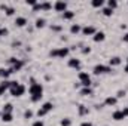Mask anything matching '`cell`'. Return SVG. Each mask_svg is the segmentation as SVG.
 I'll use <instances>...</instances> for the list:
<instances>
[{
  "mask_svg": "<svg viewBox=\"0 0 128 126\" xmlns=\"http://www.w3.org/2000/svg\"><path fill=\"white\" fill-rule=\"evenodd\" d=\"M28 94L32 102H40L43 98V85L36 82V79H30V86H28Z\"/></svg>",
  "mask_w": 128,
  "mask_h": 126,
  "instance_id": "obj_1",
  "label": "cell"
},
{
  "mask_svg": "<svg viewBox=\"0 0 128 126\" xmlns=\"http://www.w3.org/2000/svg\"><path fill=\"white\" fill-rule=\"evenodd\" d=\"M26 91H27V88H26L22 83H20V82H16V80H12V82H10L9 94L12 95L14 98H20V96H22V95L26 94Z\"/></svg>",
  "mask_w": 128,
  "mask_h": 126,
  "instance_id": "obj_2",
  "label": "cell"
},
{
  "mask_svg": "<svg viewBox=\"0 0 128 126\" xmlns=\"http://www.w3.org/2000/svg\"><path fill=\"white\" fill-rule=\"evenodd\" d=\"M68 55H70V48H67V46H64V48H55V49L49 51V57L51 58H60V60H63V58H67Z\"/></svg>",
  "mask_w": 128,
  "mask_h": 126,
  "instance_id": "obj_3",
  "label": "cell"
},
{
  "mask_svg": "<svg viewBox=\"0 0 128 126\" xmlns=\"http://www.w3.org/2000/svg\"><path fill=\"white\" fill-rule=\"evenodd\" d=\"M52 110H54V104H52L51 101H46V102H43L42 107L36 111V116H37L39 119H42V117H45L48 113H51Z\"/></svg>",
  "mask_w": 128,
  "mask_h": 126,
  "instance_id": "obj_4",
  "label": "cell"
},
{
  "mask_svg": "<svg viewBox=\"0 0 128 126\" xmlns=\"http://www.w3.org/2000/svg\"><path fill=\"white\" fill-rule=\"evenodd\" d=\"M78 79H79V83H80L82 88H90V86L92 85L91 76H90V73H86V71H79Z\"/></svg>",
  "mask_w": 128,
  "mask_h": 126,
  "instance_id": "obj_5",
  "label": "cell"
},
{
  "mask_svg": "<svg viewBox=\"0 0 128 126\" xmlns=\"http://www.w3.org/2000/svg\"><path fill=\"white\" fill-rule=\"evenodd\" d=\"M92 73H94L96 76L109 74V73H112V67H109V65H106V64H96V65L92 67Z\"/></svg>",
  "mask_w": 128,
  "mask_h": 126,
  "instance_id": "obj_6",
  "label": "cell"
},
{
  "mask_svg": "<svg viewBox=\"0 0 128 126\" xmlns=\"http://www.w3.org/2000/svg\"><path fill=\"white\" fill-rule=\"evenodd\" d=\"M9 64H10V70L14 71V73H16V71H21L22 70V67H24V61L22 60H18V58H15V57H10L9 58Z\"/></svg>",
  "mask_w": 128,
  "mask_h": 126,
  "instance_id": "obj_7",
  "label": "cell"
},
{
  "mask_svg": "<svg viewBox=\"0 0 128 126\" xmlns=\"http://www.w3.org/2000/svg\"><path fill=\"white\" fill-rule=\"evenodd\" d=\"M52 9L55 10V12H66L67 9H68V4H67V1H64V0H57L54 4H52Z\"/></svg>",
  "mask_w": 128,
  "mask_h": 126,
  "instance_id": "obj_8",
  "label": "cell"
},
{
  "mask_svg": "<svg viewBox=\"0 0 128 126\" xmlns=\"http://www.w3.org/2000/svg\"><path fill=\"white\" fill-rule=\"evenodd\" d=\"M67 65H68V68H73V70H76V71H80V67H82V63H80V60H78V58H70L68 61H67Z\"/></svg>",
  "mask_w": 128,
  "mask_h": 126,
  "instance_id": "obj_9",
  "label": "cell"
},
{
  "mask_svg": "<svg viewBox=\"0 0 128 126\" xmlns=\"http://www.w3.org/2000/svg\"><path fill=\"white\" fill-rule=\"evenodd\" d=\"M80 33H82V36H86V37L91 36V37H92V36L97 33V28L94 27V25H88V24H86V25L82 27V31Z\"/></svg>",
  "mask_w": 128,
  "mask_h": 126,
  "instance_id": "obj_10",
  "label": "cell"
},
{
  "mask_svg": "<svg viewBox=\"0 0 128 126\" xmlns=\"http://www.w3.org/2000/svg\"><path fill=\"white\" fill-rule=\"evenodd\" d=\"M112 119H113L115 122H121V120L127 119V116H125L124 110H122V108H119V110H115V111L112 113Z\"/></svg>",
  "mask_w": 128,
  "mask_h": 126,
  "instance_id": "obj_11",
  "label": "cell"
},
{
  "mask_svg": "<svg viewBox=\"0 0 128 126\" xmlns=\"http://www.w3.org/2000/svg\"><path fill=\"white\" fill-rule=\"evenodd\" d=\"M106 107H115L116 104H118V98L115 96V95H109V96H106L104 98V102H103Z\"/></svg>",
  "mask_w": 128,
  "mask_h": 126,
  "instance_id": "obj_12",
  "label": "cell"
},
{
  "mask_svg": "<svg viewBox=\"0 0 128 126\" xmlns=\"http://www.w3.org/2000/svg\"><path fill=\"white\" fill-rule=\"evenodd\" d=\"M14 71L10 70V67L4 68V67H0V79L2 80H9V76L12 74Z\"/></svg>",
  "mask_w": 128,
  "mask_h": 126,
  "instance_id": "obj_13",
  "label": "cell"
},
{
  "mask_svg": "<svg viewBox=\"0 0 128 126\" xmlns=\"http://www.w3.org/2000/svg\"><path fill=\"white\" fill-rule=\"evenodd\" d=\"M122 64V58L119 57V55H113V57H110L109 58V67H118V65H121Z\"/></svg>",
  "mask_w": 128,
  "mask_h": 126,
  "instance_id": "obj_14",
  "label": "cell"
},
{
  "mask_svg": "<svg viewBox=\"0 0 128 126\" xmlns=\"http://www.w3.org/2000/svg\"><path fill=\"white\" fill-rule=\"evenodd\" d=\"M10 82H12V80H2V82H0V96L4 95L8 91H9V88H10Z\"/></svg>",
  "mask_w": 128,
  "mask_h": 126,
  "instance_id": "obj_15",
  "label": "cell"
},
{
  "mask_svg": "<svg viewBox=\"0 0 128 126\" xmlns=\"http://www.w3.org/2000/svg\"><path fill=\"white\" fill-rule=\"evenodd\" d=\"M14 24H15L16 27L22 28V27H26V25L28 24V21H27V18H26V16H15V21H14Z\"/></svg>",
  "mask_w": 128,
  "mask_h": 126,
  "instance_id": "obj_16",
  "label": "cell"
},
{
  "mask_svg": "<svg viewBox=\"0 0 128 126\" xmlns=\"http://www.w3.org/2000/svg\"><path fill=\"white\" fill-rule=\"evenodd\" d=\"M78 114H79L80 117H85V116H88V114H90V108H88L86 105L80 104V105H78Z\"/></svg>",
  "mask_w": 128,
  "mask_h": 126,
  "instance_id": "obj_17",
  "label": "cell"
},
{
  "mask_svg": "<svg viewBox=\"0 0 128 126\" xmlns=\"http://www.w3.org/2000/svg\"><path fill=\"white\" fill-rule=\"evenodd\" d=\"M92 40L96 42V43H101V42H104L106 40V33L104 31H97L94 36H92Z\"/></svg>",
  "mask_w": 128,
  "mask_h": 126,
  "instance_id": "obj_18",
  "label": "cell"
},
{
  "mask_svg": "<svg viewBox=\"0 0 128 126\" xmlns=\"http://www.w3.org/2000/svg\"><path fill=\"white\" fill-rule=\"evenodd\" d=\"M46 27V19L45 18H42V16H39V18H36V21H34V28H45Z\"/></svg>",
  "mask_w": 128,
  "mask_h": 126,
  "instance_id": "obj_19",
  "label": "cell"
},
{
  "mask_svg": "<svg viewBox=\"0 0 128 126\" xmlns=\"http://www.w3.org/2000/svg\"><path fill=\"white\" fill-rule=\"evenodd\" d=\"M80 31H82V25L80 24H72L70 25V34L72 36H78Z\"/></svg>",
  "mask_w": 128,
  "mask_h": 126,
  "instance_id": "obj_20",
  "label": "cell"
},
{
  "mask_svg": "<svg viewBox=\"0 0 128 126\" xmlns=\"http://www.w3.org/2000/svg\"><path fill=\"white\" fill-rule=\"evenodd\" d=\"M0 120H2L3 123H10V122L14 120V114H12V113H2Z\"/></svg>",
  "mask_w": 128,
  "mask_h": 126,
  "instance_id": "obj_21",
  "label": "cell"
},
{
  "mask_svg": "<svg viewBox=\"0 0 128 126\" xmlns=\"http://www.w3.org/2000/svg\"><path fill=\"white\" fill-rule=\"evenodd\" d=\"M40 3V12H48L52 9V3L51 1H39Z\"/></svg>",
  "mask_w": 128,
  "mask_h": 126,
  "instance_id": "obj_22",
  "label": "cell"
},
{
  "mask_svg": "<svg viewBox=\"0 0 128 126\" xmlns=\"http://www.w3.org/2000/svg\"><path fill=\"white\" fill-rule=\"evenodd\" d=\"M80 95L82 96H92L94 95L92 86H90V88H80Z\"/></svg>",
  "mask_w": 128,
  "mask_h": 126,
  "instance_id": "obj_23",
  "label": "cell"
},
{
  "mask_svg": "<svg viewBox=\"0 0 128 126\" xmlns=\"http://www.w3.org/2000/svg\"><path fill=\"white\" fill-rule=\"evenodd\" d=\"M74 15H76V12H73V10L67 9V10L63 13V19H64V21H72V19L74 18Z\"/></svg>",
  "mask_w": 128,
  "mask_h": 126,
  "instance_id": "obj_24",
  "label": "cell"
},
{
  "mask_svg": "<svg viewBox=\"0 0 128 126\" xmlns=\"http://www.w3.org/2000/svg\"><path fill=\"white\" fill-rule=\"evenodd\" d=\"M91 6L96 7V9H103L104 7V0H92L91 1Z\"/></svg>",
  "mask_w": 128,
  "mask_h": 126,
  "instance_id": "obj_25",
  "label": "cell"
},
{
  "mask_svg": "<svg viewBox=\"0 0 128 126\" xmlns=\"http://www.w3.org/2000/svg\"><path fill=\"white\" fill-rule=\"evenodd\" d=\"M12 111H14V105L10 102H6L2 108V113H12Z\"/></svg>",
  "mask_w": 128,
  "mask_h": 126,
  "instance_id": "obj_26",
  "label": "cell"
},
{
  "mask_svg": "<svg viewBox=\"0 0 128 126\" xmlns=\"http://www.w3.org/2000/svg\"><path fill=\"white\" fill-rule=\"evenodd\" d=\"M113 12H115V10H113V9H110V7H107V6H104V7L101 9V13H103L104 16H112V15H113Z\"/></svg>",
  "mask_w": 128,
  "mask_h": 126,
  "instance_id": "obj_27",
  "label": "cell"
},
{
  "mask_svg": "<svg viewBox=\"0 0 128 126\" xmlns=\"http://www.w3.org/2000/svg\"><path fill=\"white\" fill-rule=\"evenodd\" d=\"M72 119L70 117H64V119H61L60 120V126H72Z\"/></svg>",
  "mask_w": 128,
  "mask_h": 126,
  "instance_id": "obj_28",
  "label": "cell"
},
{
  "mask_svg": "<svg viewBox=\"0 0 128 126\" xmlns=\"http://www.w3.org/2000/svg\"><path fill=\"white\" fill-rule=\"evenodd\" d=\"M106 6L115 10V9L118 7V1H116V0H107V3H106Z\"/></svg>",
  "mask_w": 128,
  "mask_h": 126,
  "instance_id": "obj_29",
  "label": "cell"
},
{
  "mask_svg": "<svg viewBox=\"0 0 128 126\" xmlns=\"http://www.w3.org/2000/svg\"><path fill=\"white\" fill-rule=\"evenodd\" d=\"M4 15L6 16H14L15 15V7L14 6H8V9L4 10Z\"/></svg>",
  "mask_w": 128,
  "mask_h": 126,
  "instance_id": "obj_30",
  "label": "cell"
},
{
  "mask_svg": "<svg viewBox=\"0 0 128 126\" xmlns=\"http://www.w3.org/2000/svg\"><path fill=\"white\" fill-rule=\"evenodd\" d=\"M49 28H51V31H55V33L63 31V25H58V24H52V25H49Z\"/></svg>",
  "mask_w": 128,
  "mask_h": 126,
  "instance_id": "obj_31",
  "label": "cell"
},
{
  "mask_svg": "<svg viewBox=\"0 0 128 126\" xmlns=\"http://www.w3.org/2000/svg\"><path fill=\"white\" fill-rule=\"evenodd\" d=\"M33 116H34V111L30 110V108H27L24 111V119H33Z\"/></svg>",
  "mask_w": 128,
  "mask_h": 126,
  "instance_id": "obj_32",
  "label": "cell"
},
{
  "mask_svg": "<svg viewBox=\"0 0 128 126\" xmlns=\"http://www.w3.org/2000/svg\"><path fill=\"white\" fill-rule=\"evenodd\" d=\"M125 95H127V91H124V89H119V91L116 92V95H115V96H116L118 99H121V98H124Z\"/></svg>",
  "mask_w": 128,
  "mask_h": 126,
  "instance_id": "obj_33",
  "label": "cell"
},
{
  "mask_svg": "<svg viewBox=\"0 0 128 126\" xmlns=\"http://www.w3.org/2000/svg\"><path fill=\"white\" fill-rule=\"evenodd\" d=\"M8 34H9V30H8L6 27H2V28H0V39H2V37H6Z\"/></svg>",
  "mask_w": 128,
  "mask_h": 126,
  "instance_id": "obj_34",
  "label": "cell"
},
{
  "mask_svg": "<svg viewBox=\"0 0 128 126\" xmlns=\"http://www.w3.org/2000/svg\"><path fill=\"white\" fill-rule=\"evenodd\" d=\"M80 52H82L84 55H90V54H91V48H90V46H84V48L80 49Z\"/></svg>",
  "mask_w": 128,
  "mask_h": 126,
  "instance_id": "obj_35",
  "label": "cell"
},
{
  "mask_svg": "<svg viewBox=\"0 0 128 126\" xmlns=\"http://www.w3.org/2000/svg\"><path fill=\"white\" fill-rule=\"evenodd\" d=\"M32 126H45V122L42 119H37V120H34L32 123Z\"/></svg>",
  "mask_w": 128,
  "mask_h": 126,
  "instance_id": "obj_36",
  "label": "cell"
},
{
  "mask_svg": "<svg viewBox=\"0 0 128 126\" xmlns=\"http://www.w3.org/2000/svg\"><path fill=\"white\" fill-rule=\"evenodd\" d=\"M32 9H33V12H40V3L37 1V3H36V4L33 6Z\"/></svg>",
  "mask_w": 128,
  "mask_h": 126,
  "instance_id": "obj_37",
  "label": "cell"
},
{
  "mask_svg": "<svg viewBox=\"0 0 128 126\" xmlns=\"http://www.w3.org/2000/svg\"><path fill=\"white\" fill-rule=\"evenodd\" d=\"M26 3H27V4H28V6H34V4H36V3H37V0H27V1H26Z\"/></svg>",
  "mask_w": 128,
  "mask_h": 126,
  "instance_id": "obj_38",
  "label": "cell"
},
{
  "mask_svg": "<svg viewBox=\"0 0 128 126\" xmlns=\"http://www.w3.org/2000/svg\"><path fill=\"white\" fill-rule=\"evenodd\" d=\"M122 42H124V43H128V31L124 33V36H122Z\"/></svg>",
  "mask_w": 128,
  "mask_h": 126,
  "instance_id": "obj_39",
  "label": "cell"
},
{
  "mask_svg": "<svg viewBox=\"0 0 128 126\" xmlns=\"http://www.w3.org/2000/svg\"><path fill=\"white\" fill-rule=\"evenodd\" d=\"M80 126H94V125H92L90 120H85V122H82V123H80Z\"/></svg>",
  "mask_w": 128,
  "mask_h": 126,
  "instance_id": "obj_40",
  "label": "cell"
},
{
  "mask_svg": "<svg viewBox=\"0 0 128 126\" xmlns=\"http://www.w3.org/2000/svg\"><path fill=\"white\" fill-rule=\"evenodd\" d=\"M16 46H21V42H18V40L12 42V48H16Z\"/></svg>",
  "mask_w": 128,
  "mask_h": 126,
  "instance_id": "obj_41",
  "label": "cell"
},
{
  "mask_svg": "<svg viewBox=\"0 0 128 126\" xmlns=\"http://www.w3.org/2000/svg\"><path fill=\"white\" fill-rule=\"evenodd\" d=\"M6 9H8V4H6V3H2V4H0V10H3V12H4Z\"/></svg>",
  "mask_w": 128,
  "mask_h": 126,
  "instance_id": "obj_42",
  "label": "cell"
},
{
  "mask_svg": "<svg viewBox=\"0 0 128 126\" xmlns=\"http://www.w3.org/2000/svg\"><path fill=\"white\" fill-rule=\"evenodd\" d=\"M122 110H124V113H125V116H127V117H128V107H124Z\"/></svg>",
  "mask_w": 128,
  "mask_h": 126,
  "instance_id": "obj_43",
  "label": "cell"
},
{
  "mask_svg": "<svg viewBox=\"0 0 128 126\" xmlns=\"http://www.w3.org/2000/svg\"><path fill=\"white\" fill-rule=\"evenodd\" d=\"M124 71L128 74V64H125V67H124Z\"/></svg>",
  "mask_w": 128,
  "mask_h": 126,
  "instance_id": "obj_44",
  "label": "cell"
},
{
  "mask_svg": "<svg viewBox=\"0 0 128 126\" xmlns=\"http://www.w3.org/2000/svg\"><path fill=\"white\" fill-rule=\"evenodd\" d=\"M0 117H2V111H0Z\"/></svg>",
  "mask_w": 128,
  "mask_h": 126,
  "instance_id": "obj_45",
  "label": "cell"
},
{
  "mask_svg": "<svg viewBox=\"0 0 128 126\" xmlns=\"http://www.w3.org/2000/svg\"><path fill=\"white\" fill-rule=\"evenodd\" d=\"M127 64H128V58H127Z\"/></svg>",
  "mask_w": 128,
  "mask_h": 126,
  "instance_id": "obj_46",
  "label": "cell"
},
{
  "mask_svg": "<svg viewBox=\"0 0 128 126\" xmlns=\"http://www.w3.org/2000/svg\"><path fill=\"white\" fill-rule=\"evenodd\" d=\"M0 28H2V27H0Z\"/></svg>",
  "mask_w": 128,
  "mask_h": 126,
  "instance_id": "obj_47",
  "label": "cell"
},
{
  "mask_svg": "<svg viewBox=\"0 0 128 126\" xmlns=\"http://www.w3.org/2000/svg\"><path fill=\"white\" fill-rule=\"evenodd\" d=\"M127 107H128V105H127Z\"/></svg>",
  "mask_w": 128,
  "mask_h": 126,
  "instance_id": "obj_48",
  "label": "cell"
}]
</instances>
